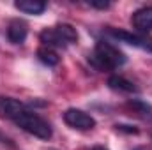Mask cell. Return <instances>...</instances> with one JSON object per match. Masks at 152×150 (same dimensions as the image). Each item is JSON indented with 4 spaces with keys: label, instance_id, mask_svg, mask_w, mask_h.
<instances>
[{
    "label": "cell",
    "instance_id": "cell-2",
    "mask_svg": "<svg viewBox=\"0 0 152 150\" xmlns=\"http://www.w3.org/2000/svg\"><path fill=\"white\" fill-rule=\"evenodd\" d=\"M92 66H96L97 69L104 71V69H117L126 62V55L115 48L113 44L106 42V41H97L94 55L88 58Z\"/></svg>",
    "mask_w": 152,
    "mask_h": 150
},
{
    "label": "cell",
    "instance_id": "cell-1",
    "mask_svg": "<svg viewBox=\"0 0 152 150\" xmlns=\"http://www.w3.org/2000/svg\"><path fill=\"white\" fill-rule=\"evenodd\" d=\"M11 122H14V124H16L20 129H23L25 133H28V134H32V136H36V138H41V140H50L51 134H53L50 124H48L42 117H39L37 113L27 110L25 104L12 115Z\"/></svg>",
    "mask_w": 152,
    "mask_h": 150
},
{
    "label": "cell",
    "instance_id": "cell-5",
    "mask_svg": "<svg viewBox=\"0 0 152 150\" xmlns=\"http://www.w3.org/2000/svg\"><path fill=\"white\" fill-rule=\"evenodd\" d=\"M131 23L140 32H151L152 30V7H142L131 16Z\"/></svg>",
    "mask_w": 152,
    "mask_h": 150
},
{
    "label": "cell",
    "instance_id": "cell-4",
    "mask_svg": "<svg viewBox=\"0 0 152 150\" xmlns=\"http://www.w3.org/2000/svg\"><path fill=\"white\" fill-rule=\"evenodd\" d=\"M108 34L115 39H120L131 46H136V48H142V50H147L152 53V39L142 37V36H136V34H131V32H126V30H118V28H108Z\"/></svg>",
    "mask_w": 152,
    "mask_h": 150
},
{
    "label": "cell",
    "instance_id": "cell-7",
    "mask_svg": "<svg viewBox=\"0 0 152 150\" xmlns=\"http://www.w3.org/2000/svg\"><path fill=\"white\" fill-rule=\"evenodd\" d=\"M39 39H41L42 46L51 48V50H53V48H66V46H67V42L60 37V34H58L55 28H44V30L39 34Z\"/></svg>",
    "mask_w": 152,
    "mask_h": 150
},
{
    "label": "cell",
    "instance_id": "cell-11",
    "mask_svg": "<svg viewBox=\"0 0 152 150\" xmlns=\"http://www.w3.org/2000/svg\"><path fill=\"white\" fill-rule=\"evenodd\" d=\"M55 30L60 34V37L64 39L67 44L78 41V32H76L75 27H73V25H69V23H60V25H57V27H55Z\"/></svg>",
    "mask_w": 152,
    "mask_h": 150
},
{
    "label": "cell",
    "instance_id": "cell-16",
    "mask_svg": "<svg viewBox=\"0 0 152 150\" xmlns=\"http://www.w3.org/2000/svg\"><path fill=\"white\" fill-rule=\"evenodd\" d=\"M51 150H55V149H51Z\"/></svg>",
    "mask_w": 152,
    "mask_h": 150
},
{
    "label": "cell",
    "instance_id": "cell-9",
    "mask_svg": "<svg viewBox=\"0 0 152 150\" xmlns=\"http://www.w3.org/2000/svg\"><path fill=\"white\" fill-rule=\"evenodd\" d=\"M14 5H16V9H20L21 12H27V14H41L46 9V4L41 0H18Z\"/></svg>",
    "mask_w": 152,
    "mask_h": 150
},
{
    "label": "cell",
    "instance_id": "cell-13",
    "mask_svg": "<svg viewBox=\"0 0 152 150\" xmlns=\"http://www.w3.org/2000/svg\"><path fill=\"white\" fill-rule=\"evenodd\" d=\"M115 129H117V131H122V133H127V134H138V129H136L134 125H122V124L118 125V124H117Z\"/></svg>",
    "mask_w": 152,
    "mask_h": 150
},
{
    "label": "cell",
    "instance_id": "cell-6",
    "mask_svg": "<svg viewBox=\"0 0 152 150\" xmlns=\"http://www.w3.org/2000/svg\"><path fill=\"white\" fill-rule=\"evenodd\" d=\"M28 34V27L23 20H12L7 27V39L12 44H21Z\"/></svg>",
    "mask_w": 152,
    "mask_h": 150
},
{
    "label": "cell",
    "instance_id": "cell-3",
    "mask_svg": "<svg viewBox=\"0 0 152 150\" xmlns=\"http://www.w3.org/2000/svg\"><path fill=\"white\" fill-rule=\"evenodd\" d=\"M64 122L69 127L78 129V131H88L96 127L94 117H90L88 113L81 111V110H76V108H69L64 111Z\"/></svg>",
    "mask_w": 152,
    "mask_h": 150
},
{
    "label": "cell",
    "instance_id": "cell-8",
    "mask_svg": "<svg viewBox=\"0 0 152 150\" xmlns=\"http://www.w3.org/2000/svg\"><path fill=\"white\" fill-rule=\"evenodd\" d=\"M108 85H110V88H113V90L127 92V94H136V92H138V87H136L133 81H129V79H126V78H122V76H110V78H108Z\"/></svg>",
    "mask_w": 152,
    "mask_h": 150
},
{
    "label": "cell",
    "instance_id": "cell-10",
    "mask_svg": "<svg viewBox=\"0 0 152 150\" xmlns=\"http://www.w3.org/2000/svg\"><path fill=\"white\" fill-rule=\"evenodd\" d=\"M37 58L44 64V66H57L58 62H60V57L57 55V51L55 50H51V48H46V46H41L37 50Z\"/></svg>",
    "mask_w": 152,
    "mask_h": 150
},
{
    "label": "cell",
    "instance_id": "cell-15",
    "mask_svg": "<svg viewBox=\"0 0 152 150\" xmlns=\"http://www.w3.org/2000/svg\"><path fill=\"white\" fill-rule=\"evenodd\" d=\"M92 150H108V149H104V147H94Z\"/></svg>",
    "mask_w": 152,
    "mask_h": 150
},
{
    "label": "cell",
    "instance_id": "cell-12",
    "mask_svg": "<svg viewBox=\"0 0 152 150\" xmlns=\"http://www.w3.org/2000/svg\"><path fill=\"white\" fill-rule=\"evenodd\" d=\"M127 106H129V108H133V110H136V111L142 113V115H151V113H152L151 104H147V103H143V101H138V99L129 101V103H127Z\"/></svg>",
    "mask_w": 152,
    "mask_h": 150
},
{
    "label": "cell",
    "instance_id": "cell-14",
    "mask_svg": "<svg viewBox=\"0 0 152 150\" xmlns=\"http://www.w3.org/2000/svg\"><path fill=\"white\" fill-rule=\"evenodd\" d=\"M88 4L92 7H96V9H108L110 7V2H106V0H101V2L99 0H90Z\"/></svg>",
    "mask_w": 152,
    "mask_h": 150
}]
</instances>
